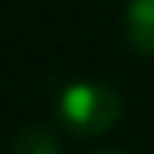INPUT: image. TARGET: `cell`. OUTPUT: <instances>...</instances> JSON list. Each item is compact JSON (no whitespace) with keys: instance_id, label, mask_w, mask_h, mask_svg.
Here are the masks:
<instances>
[{"instance_id":"cell-1","label":"cell","mask_w":154,"mask_h":154,"mask_svg":"<svg viewBox=\"0 0 154 154\" xmlns=\"http://www.w3.org/2000/svg\"><path fill=\"white\" fill-rule=\"evenodd\" d=\"M123 116V97L104 82H72L57 97V120L75 135H104Z\"/></svg>"},{"instance_id":"cell-2","label":"cell","mask_w":154,"mask_h":154,"mask_svg":"<svg viewBox=\"0 0 154 154\" xmlns=\"http://www.w3.org/2000/svg\"><path fill=\"white\" fill-rule=\"evenodd\" d=\"M123 25L129 44L145 57H154V0H129Z\"/></svg>"},{"instance_id":"cell-3","label":"cell","mask_w":154,"mask_h":154,"mask_svg":"<svg viewBox=\"0 0 154 154\" xmlns=\"http://www.w3.org/2000/svg\"><path fill=\"white\" fill-rule=\"evenodd\" d=\"M10 154H60V142L47 126L32 123V126L16 132V138L10 145Z\"/></svg>"},{"instance_id":"cell-4","label":"cell","mask_w":154,"mask_h":154,"mask_svg":"<svg viewBox=\"0 0 154 154\" xmlns=\"http://www.w3.org/2000/svg\"><path fill=\"white\" fill-rule=\"evenodd\" d=\"M101 154H120V151H101Z\"/></svg>"}]
</instances>
